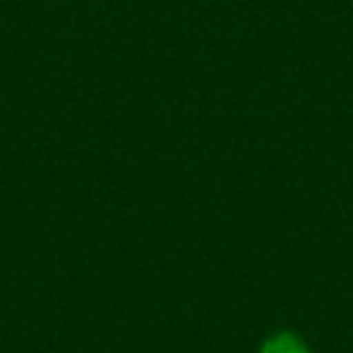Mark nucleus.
Instances as JSON below:
<instances>
[{
    "instance_id": "obj_1",
    "label": "nucleus",
    "mask_w": 353,
    "mask_h": 353,
    "mask_svg": "<svg viewBox=\"0 0 353 353\" xmlns=\"http://www.w3.org/2000/svg\"><path fill=\"white\" fill-rule=\"evenodd\" d=\"M259 353H309V347L303 345V339L292 331H279L273 336H268L259 347Z\"/></svg>"
}]
</instances>
